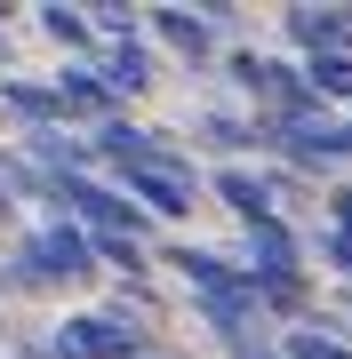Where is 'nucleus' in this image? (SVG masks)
Listing matches in <instances>:
<instances>
[{"label":"nucleus","instance_id":"obj_1","mask_svg":"<svg viewBox=\"0 0 352 359\" xmlns=\"http://www.w3.org/2000/svg\"><path fill=\"white\" fill-rule=\"evenodd\" d=\"M48 359H144V327L112 320V311H80V320L56 327Z\"/></svg>","mask_w":352,"mask_h":359},{"label":"nucleus","instance_id":"obj_2","mask_svg":"<svg viewBox=\"0 0 352 359\" xmlns=\"http://www.w3.org/2000/svg\"><path fill=\"white\" fill-rule=\"evenodd\" d=\"M16 264H32L25 271V280L32 287H56V280H89V231H80V224H48V231H32V240L25 248H16Z\"/></svg>","mask_w":352,"mask_h":359},{"label":"nucleus","instance_id":"obj_3","mask_svg":"<svg viewBox=\"0 0 352 359\" xmlns=\"http://www.w3.org/2000/svg\"><path fill=\"white\" fill-rule=\"evenodd\" d=\"M120 184H129L120 200H136L144 216H184V208H193V176H184V160H176V152L129 160V168H120Z\"/></svg>","mask_w":352,"mask_h":359},{"label":"nucleus","instance_id":"obj_4","mask_svg":"<svg viewBox=\"0 0 352 359\" xmlns=\"http://www.w3.org/2000/svg\"><path fill=\"white\" fill-rule=\"evenodd\" d=\"M288 40L304 56H352V8H288Z\"/></svg>","mask_w":352,"mask_h":359},{"label":"nucleus","instance_id":"obj_5","mask_svg":"<svg viewBox=\"0 0 352 359\" xmlns=\"http://www.w3.org/2000/svg\"><path fill=\"white\" fill-rule=\"evenodd\" d=\"M169 264H176L184 280L200 287V304H233V295H248V280H240V271H233V264L216 256V248H176Z\"/></svg>","mask_w":352,"mask_h":359},{"label":"nucleus","instance_id":"obj_6","mask_svg":"<svg viewBox=\"0 0 352 359\" xmlns=\"http://www.w3.org/2000/svg\"><path fill=\"white\" fill-rule=\"evenodd\" d=\"M152 32L169 40V48L184 56V65H209V48H216V25H209V8H152Z\"/></svg>","mask_w":352,"mask_h":359},{"label":"nucleus","instance_id":"obj_7","mask_svg":"<svg viewBox=\"0 0 352 359\" xmlns=\"http://www.w3.org/2000/svg\"><path fill=\"white\" fill-rule=\"evenodd\" d=\"M96 80H105V96H144V88H152V56H144V40H112L105 65H96Z\"/></svg>","mask_w":352,"mask_h":359},{"label":"nucleus","instance_id":"obj_8","mask_svg":"<svg viewBox=\"0 0 352 359\" xmlns=\"http://www.w3.org/2000/svg\"><path fill=\"white\" fill-rule=\"evenodd\" d=\"M248 271H296V231H288L280 216H264V224H248Z\"/></svg>","mask_w":352,"mask_h":359},{"label":"nucleus","instance_id":"obj_9","mask_svg":"<svg viewBox=\"0 0 352 359\" xmlns=\"http://www.w3.org/2000/svg\"><path fill=\"white\" fill-rule=\"evenodd\" d=\"M48 88H56V112H105V120H112V96H105V80H96L89 65H72V72H56Z\"/></svg>","mask_w":352,"mask_h":359},{"label":"nucleus","instance_id":"obj_10","mask_svg":"<svg viewBox=\"0 0 352 359\" xmlns=\"http://www.w3.org/2000/svg\"><path fill=\"white\" fill-rule=\"evenodd\" d=\"M216 200L233 208L240 224H264V216H273V200H264V184L248 176V168H224V176H216Z\"/></svg>","mask_w":352,"mask_h":359},{"label":"nucleus","instance_id":"obj_11","mask_svg":"<svg viewBox=\"0 0 352 359\" xmlns=\"http://www.w3.org/2000/svg\"><path fill=\"white\" fill-rule=\"evenodd\" d=\"M304 96H313V104H320V96H344V104H352V56H344V48H337V56H304Z\"/></svg>","mask_w":352,"mask_h":359},{"label":"nucleus","instance_id":"obj_12","mask_svg":"<svg viewBox=\"0 0 352 359\" xmlns=\"http://www.w3.org/2000/svg\"><path fill=\"white\" fill-rule=\"evenodd\" d=\"M0 104L25 112L32 128H56V88H40V80H0Z\"/></svg>","mask_w":352,"mask_h":359},{"label":"nucleus","instance_id":"obj_13","mask_svg":"<svg viewBox=\"0 0 352 359\" xmlns=\"http://www.w3.org/2000/svg\"><path fill=\"white\" fill-rule=\"evenodd\" d=\"M25 152H32V160H48L56 176H80L89 144H72V136H56V128H32V136H25Z\"/></svg>","mask_w":352,"mask_h":359},{"label":"nucleus","instance_id":"obj_14","mask_svg":"<svg viewBox=\"0 0 352 359\" xmlns=\"http://www.w3.org/2000/svg\"><path fill=\"white\" fill-rule=\"evenodd\" d=\"M40 32H48L56 48H96V32H89V16H72V8H40Z\"/></svg>","mask_w":352,"mask_h":359},{"label":"nucleus","instance_id":"obj_15","mask_svg":"<svg viewBox=\"0 0 352 359\" xmlns=\"http://www.w3.org/2000/svg\"><path fill=\"white\" fill-rule=\"evenodd\" d=\"M89 256H105V264H120V271H144V240H120V231H96V240H89Z\"/></svg>","mask_w":352,"mask_h":359},{"label":"nucleus","instance_id":"obj_16","mask_svg":"<svg viewBox=\"0 0 352 359\" xmlns=\"http://www.w3.org/2000/svg\"><path fill=\"white\" fill-rule=\"evenodd\" d=\"M280 359H352L344 344H337V335H320V327H296V335H288V351Z\"/></svg>","mask_w":352,"mask_h":359},{"label":"nucleus","instance_id":"obj_17","mask_svg":"<svg viewBox=\"0 0 352 359\" xmlns=\"http://www.w3.org/2000/svg\"><path fill=\"white\" fill-rule=\"evenodd\" d=\"M240 359H280V351H264V344H256V351H240Z\"/></svg>","mask_w":352,"mask_h":359},{"label":"nucleus","instance_id":"obj_18","mask_svg":"<svg viewBox=\"0 0 352 359\" xmlns=\"http://www.w3.org/2000/svg\"><path fill=\"white\" fill-rule=\"evenodd\" d=\"M144 359H152V351H144Z\"/></svg>","mask_w":352,"mask_h":359},{"label":"nucleus","instance_id":"obj_19","mask_svg":"<svg viewBox=\"0 0 352 359\" xmlns=\"http://www.w3.org/2000/svg\"><path fill=\"white\" fill-rule=\"evenodd\" d=\"M344 311H352V304H344Z\"/></svg>","mask_w":352,"mask_h":359}]
</instances>
